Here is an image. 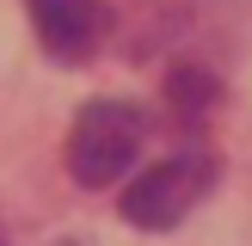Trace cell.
Listing matches in <instances>:
<instances>
[{
  "label": "cell",
  "instance_id": "1",
  "mask_svg": "<svg viewBox=\"0 0 252 246\" xmlns=\"http://www.w3.org/2000/svg\"><path fill=\"white\" fill-rule=\"evenodd\" d=\"M142 142H148V117L135 105L93 98V105H80V117L68 129V179L80 191H105V184L129 179Z\"/></svg>",
  "mask_w": 252,
  "mask_h": 246
},
{
  "label": "cell",
  "instance_id": "2",
  "mask_svg": "<svg viewBox=\"0 0 252 246\" xmlns=\"http://www.w3.org/2000/svg\"><path fill=\"white\" fill-rule=\"evenodd\" d=\"M216 179H221V166L203 154V148H179L172 160L135 172L129 191L117 197V209H123V221H135V228L166 234V228H179V221L216 191Z\"/></svg>",
  "mask_w": 252,
  "mask_h": 246
},
{
  "label": "cell",
  "instance_id": "3",
  "mask_svg": "<svg viewBox=\"0 0 252 246\" xmlns=\"http://www.w3.org/2000/svg\"><path fill=\"white\" fill-rule=\"evenodd\" d=\"M25 12H31V31L43 43V56L68 62V68L74 62H93L98 43L117 31L111 0H25Z\"/></svg>",
  "mask_w": 252,
  "mask_h": 246
},
{
  "label": "cell",
  "instance_id": "4",
  "mask_svg": "<svg viewBox=\"0 0 252 246\" xmlns=\"http://www.w3.org/2000/svg\"><path fill=\"white\" fill-rule=\"evenodd\" d=\"M166 92H172L179 123H185V129H197V123L209 117V105H216V74H209V68H191V62H179V68H172V80H166Z\"/></svg>",
  "mask_w": 252,
  "mask_h": 246
}]
</instances>
